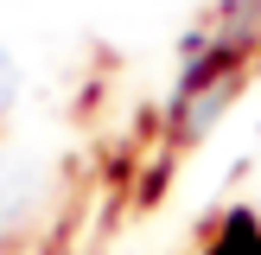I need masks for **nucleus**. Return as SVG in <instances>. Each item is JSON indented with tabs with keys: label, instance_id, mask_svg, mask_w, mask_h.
I'll use <instances>...</instances> for the list:
<instances>
[{
	"label": "nucleus",
	"instance_id": "f257e3e1",
	"mask_svg": "<svg viewBox=\"0 0 261 255\" xmlns=\"http://www.w3.org/2000/svg\"><path fill=\"white\" fill-rule=\"evenodd\" d=\"M45 191V172L32 160H0V230H13Z\"/></svg>",
	"mask_w": 261,
	"mask_h": 255
},
{
	"label": "nucleus",
	"instance_id": "f03ea898",
	"mask_svg": "<svg viewBox=\"0 0 261 255\" xmlns=\"http://www.w3.org/2000/svg\"><path fill=\"white\" fill-rule=\"evenodd\" d=\"M13 96H19V64H13L7 51H0V115L13 109Z\"/></svg>",
	"mask_w": 261,
	"mask_h": 255
}]
</instances>
